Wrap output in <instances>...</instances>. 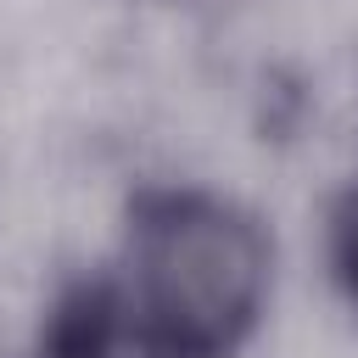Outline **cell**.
Returning a JSON list of instances; mask_svg holds the SVG:
<instances>
[{
    "instance_id": "cell-1",
    "label": "cell",
    "mask_w": 358,
    "mask_h": 358,
    "mask_svg": "<svg viewBox=\"0 0 358 358\" xmlns=\"http://www.w3.org/2000/svg\"><path fill=\"white\" fill-rule=\"evenodd\" d=\"M117 280L179 358H235L274 291V241L207 185H140L123 207Z\"/></svg>"
},
{
    "instance_id": "cell-3",
    "label": "cell",
    "mask_w": 358,
    "mask_h": 358,
    "mask_svg": "<svg viewBox=\"0 0 358 358\" xmlns=\"http://www.w3.org/2000/svg\"><path fill=\"white\" fill-rule=\"evenodd\" d=\"M324 252H330V274H336L341 296L358 308V179L330 201V218H324Z\"/></svg>"
},
{
    "instance_id": "cell-2",
    "label": "cell",
    "mask_w": 358,
    "mask_h": 358,
    "mask_svg": "<svg viewBox=\"0 0 358 358\" xmlns=\"http://www.w3.org/2000/svg\"><path fill=\"white\" fill-rule=\"evenodd\" d=\"M39 358H179L162 330L134 308L117 268L73 274L39 324Z\"/></svg>"
}]
</instances>
